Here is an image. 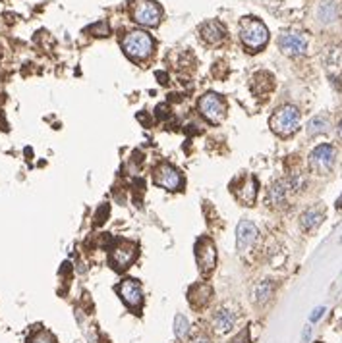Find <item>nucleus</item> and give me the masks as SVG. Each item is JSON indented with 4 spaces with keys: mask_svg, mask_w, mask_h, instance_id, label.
<instances>
[{
    "mask_svg": "<svg viewBox=\"0 0 342 343\" xmlns=\"http://www.w3.org/2000/svg\"><path fill=\"white\" fill-rule=\"evenodd\" d=\"M137 245L130 239H116V243L110 251V266L116 272H124L135 258H137Z\"/></svg>",
    "mask_w": 342,
    "mask_h": 343,
    "instance_id": "nucleus-7",
    "label": "nucleus"
},
{
    "mask_svg": "<svg viewBox=\"0 0 342 343\" xmlns=\"http://www.w3.org/2000/svg\"><path fill=\"white\" fill-rule=\"evenodd\" d=\"M194 253L195 262L199 266V272L203 276H209L211 272L215 270V266H217V249H215V243L209 237H199L195 241Z\"/></svg>",
    "mask_w": 342,
    "mask_h": 343,
    "instance_id": "nucleus-8",
    "label": "nucleus"
},
{
    "mask_svg": "<svg viewBox=\"0 0 342 343\" xmlns=\"http://www.w3.org/2000/svg\"><path fill=\"white\" fill-rule=\"evenodd\" d=\"M273 291H275V284L271 280H263V282H259L257 286L253 287V301L257 305H263V303H267L271 299Z\"/></svg>",
    "mask_w": 342,
    "mask_h": 343,
    "instance_id": "nucleus-20",
    "label": "nucleus"
},
{
    "mask_svg": "<svg viewBox=\"0 0 342 343\" xmlns=\"http://www.w3.org/2000/svg\"><path fill=\"white\" fill-rule=\"evenodd\" d=\"M317 17L323 21V23H333L337 19V6L333 0H323L317 8Z\"/></svg>",
    "mask_w": 342,
    "mask_h": 343,
    "instance_id": "nucleus-21",
    "label": "nucleus"
},
{
    "mask_svg": "<svg viewBox=\"0 0 342 343\" xmlns=\"http://www.w3.org/2000/svg\"><path fill=\"white\" fill-rule=\"evenodd\" d=\"M211 295H213L211 286L205 284V282H201V284H195V286L190 287V291H188V303L194 309H203L209 303V299H211Z\"/></svg>",
    "mask_w": 342,
    "mask_h": 343,
    "instance_id": "nucleus-16",
    "label": "nucleus"
},
{
    "mask_svg": "<svg viewBox=\"0 0 342 343\" xmlns=\"http://www.w3.org/2000/svg\"><path fill=\"white\" fill-rule=\"evenodd\" d=\"M240 39H242L244 46L250 52H257L267 44L269 29L257 17H252V15L242 17V21H240Z\"/></svg>",
    "mask_w": 342,
    "mask_h": 343,
    "instance_id": "nucleus-1",
    "label": "nucleus"
},
{
    "mask_svg": "<svg viewBox=\"0 0 342 343\" xmlns=\"http://www.w3.org/2000/svg\"><path fill=\"white\" fill-rule=\"evenodd\" d=\"M323 218H325V210H323V206L317 204V206L308 208L304 214L300 216V224H302V228L306 229V231H313L315 228L321 226Z\"/></svg>",
    "mask_w": 342,
    "mask_h": 343,
    "instance_id": "nucleus-18",
    "label": "nucleus"
},
{
    "mask_svg": "<svg viewBox=\"0 0 342 343\" xmlns=\"http://www.w3.org/2000/svg\"><path fill=\"white\" fill-rule=\"evenodd\" d=\"M329 129V120L325 116H315L308 124V135H321Z\"/></svg>",
    "mask_w": 342,
    "mask_h": 343,
    "instance_id": "nucleus-22",
    "label": "nucleus"
},
{
    "mask_svg": "<svg viewBox=\"0 0 342 343\" xmlns=\"http://www.w3.org/2000/svg\"><path fill=\"white\" fill-rule=\"evenodd\" d=\"M236 320H238V316H236L234 311H230V309H219L215 313V316H213V326H215L217 332H221V334H228L230 330L236 326Z\"/></svg>",
    "mask_w": 342,
    "mask_h": 343,
    "instance_id": "nucleus-17",
    "label": "nucleus"
},
{
    "mask_svg": "<svg viewBox=\"0 0 342 343\" xmlns=\"http://www.w3.org/2000/svg\"><path fill=\"white\" fill-rule=\"evenodd\" d=\"M300 120H302V116H300V110H298L296 106L284 104V106L277 108V110L273 112L269 124H271V129H273L279 137H290V135H294L298 131V128H300Z\"/></svg>",
    "mask_w": 342,
    "mask_h": 343,
    "instance_id": "nucleus-3",
    "label": "nucleus"
},
{
    "mask_svg": "<svg viewBox=\"0 0 342 343\" xmlns=\"http://www.w3.org/2000/svg\"><path fill=\"white\" fill-rule=\"evenodd\" d=\"M27 343H58V342H56V338H54L52 332H48V330H37L35 334H31Z\"/></svg>",
    "mask_w": 342,
    "mask_h": 343,
    "instance_id": "nucleus-24",
    "label": "nucleus"
},
{
    "mask_svg": "<svg viewBox=\"0 0 342 343\" xmlns=\"http://www.w3.org/2000/svg\"><path fill=\"white\" fill-rule=\"evenodd\" d=\"M153 181H155V185L163 187L166 191H178L180 187H182V183H184L180 170L174 168L172 164H168V162H161V164L155 166V170H153Z\"/></svg>",
    "mask_w": 342,
    "mask_h": 343,
    "instance_id": "nucleus-10",
    "label": "nucleus"
},
{
    "mask_svg": "<svg viewBox=\"0 0 342 343\" xmlns=\"http://www.w3.org/2000/svg\"><path fill=\"white\" fill-rule=\"evenodd\" d=\"M308 338H310V328H306V330H304V338H302V340H304V342H306V340H308Z\"/></svg>",
    "mask_w": 342,
    "mask_h": 343,
    "instance_id": "nucleus-30",
    "label": "nucleus"
},
{
    "mask_svg": "<svg viewBox=\"0 0 342 343\" xmlns=\"http://www.w3.org/2000/svg\"><path fill=\"white\" fill-rule=\"evenodd\" d=\"M122 48H124V52L132 58V60L141 62V60H145V58H149L153 54L155 41H153V37L149 33L135 29V31H130V33L124 35Z\"/></svg>",
    "mask_w": 342,
    "mask_h": 343,
    "instance_id": "nucleus-2",
    "label": "nucleus"
},
{
    "mask_svg": "<svg viewBox=\"0 0 342 343\" xmlns=\"http://www.w3.org/2000/svg\"><path fill=\"white\" fill-rule=\"evenodd\" d=\"M130 15L139 25L155 27V25H159V21L163 17V8L155 0H132Z\"/></svg>",
    "mask_w": 342,
    "mask_h": 343,
    "instance_id": "nucleus-4",
    "label": "nucleus"
},
{
    "mask_svg": "<svg viewBox=\"0 0 342 343\" xmlns=\"http://www.w3.org/2000/svg\"><path fill=\"white\" fill-rule=\"evenodd\" d=\"M273 87H275V77H273V73L257 72L252 77V91H253V95H257V97H263L265 93L273 91Z\"/></svg>",
    "mask_w": 342,
    "mask_h": 343,
    "instance_id": "nucleus-19",
    "label": "nucleus"
},
{
    "mask_svg": "<svg viewBox=\"0 0 342 343\" xmlns=\"http://www.w3.org/2000/svg\"><path fill=\"white\" fill-rule=\"evenodd\" d=\"M304 185V179L300 175H292L286 179H279L277 183H273L267 193V202L271 206H284L288 202V197L292 193L300 191Z\"/></svg>",
    "mask_w": 342,
    "mask_h": 343,
    "instance_id": "nucleus-6",
    "label": "nucleus"
},
{
    "mask_svg": "<svg viewBox=\"0 0 342 343\" xmlns=\"http://www.w3.org/2000/svg\"><path fill=\"white\" fill-rule=\"evenodd\" d=\"M335 158H337V151L333 145H319L310 155V168L319 175H327L335 166Z\"/></svg>",
    "mask_w": 342,
    "mask_h": 343,
    "instance_id": "nucleus-11",
    "label": "nucleus"
},
{
    "mask_svg": "<svg viewBox=\"0 0 342 343\" xmlns=\"http://www.w3.org/2000/svg\"><path fill=\"white\" fill-rule=\"evenodd\" d=\"M279 46H281V50L284 54H288V56H302L308 50V39H306L304 33L286 31L279 39Z\"/></svg>",
    "mask_w": 342,
    "mask_h": 343,
    "instance_id": "nucleus-12",
    "label": "nucleus"
},
{
    "mask_svg": "<svg viewBox=\"0 0 342 343\" xmlns=\"http://www.w3.org/2000/svg\"><path fill=\"white\" fill-rule=\"evenodd\" d=\"M199 35H201V41L207 44H219L226 39V29L221 21L217 19H207L205 23L199 25Z\"/></svg>",
    "mask_w": 342,
    "mask_h": 343,
    "instance_id": "nucleus-15",
    "label": "nucleus"
},
{
    "mask_svg": "<svg viewBox=\"0 0 342 343\" xmlns=\"http://www.w3.org/2000/svg\"><path fill=\"white\" fill-rule=\"evenodd\" d=\"M192 343H211V342H209L207 336H197V338H195V340H194Z\"/></svg>",
    "mask_w": 342,
    "mask_h": 343,
    "instance_id": "nucleus-28",
    "label": "nucleus"
},
{
    "mask_svg": "<svg viewBox=\"0 0 342 343\" xmlns=\"http://www.w3.org/2000/svg\"><path fill=\"white\" fill-rule=\"evenodd\" d=\"M323 313H325V307H317V309L312 313V316H310V320H312V322H317V320L323 316Z\"/></svg>",
    "mask_w": 342,
    "mask_h": 343,
    "instance_id": "nucleus-27",
    "label": "nucleus"
},
{
    "mask_svg": "<svg viewBox=\"0 0 342 343\" xmlns=\"http://www.w3.org/2000/svg\"><path fill=\"white\" fill-rule=\"evenodd\" d=\"M85 31H87L89 35H93V37H108V35H110V25H108L106 19H101V21H97V23H91Z\"/></svg>",
    "mask_w": 342,
    "mask_h": 343,
    "instance_id": "nucleus-23",
    "label": "nucleus"
},
{
    "mask_svg": "<svg viewBox=\"0 0 342 343\" xmlns=\"http://www.w3.org/2000/svg\"><path fill=\"white\" fill-rule=\"evenodd\" d=\"M257 189H259V183H257V179L253 175H242L234 183V197L242 204L253 206V202L257 199Z\"/></svg>",
    "mask_w": 342,
    "mask_h": 343,
    "instance_id": "nucleus-13",
    "label": "nucleus"
},
{
    "mask_svg": "<svg viewBox=\"0 0 342 343\" xmlns=\"http://www.w3.org/2000/svg\"><path fill=\"white\" fill-rule=\"evenodd\" d=\"M116 293H118L120 299L124 301L126 307H130L135 313L141 311V305H143V289H141V284L135 278H124L118 286H116Z\"/></svg>",
    "mask_w": 342,
    "mask_h": 343,
    "instance_id": "nucleus-9",
    "label": "nucleus"
},
{
    "mask_svg": "<svg viewBox=\"0 0 342 343\" xmlns=\"http://www.w3.org/2000/svg\"><path fill=\"white\" fill-rule=\"evenodd\" d=\"M339 137H341V141H342V122L339 124Z\"/></svg>",
    "mask_w": 342,
    "mask_h": 343,
    "instance_id": "nucleus-31",
    "label": "nucleus"
},
{
    "mask_svg": "<svg viewBox=\"0 0 342 343\" xmlns=\"http://www.w3.org/2000/svg\"><path fill=\"white\" fill-rule=\"evenodd\" d=\"M232 343H250V332L248 330H242L238 336L232 340Z\"/></svg>",
    "mask_w": 342,
    "mask_h": 343,
    "instance_id": "nucleus-26",
    "label": "nucleus"
},
{
    "mask_svg": "<svg viewBox=\"0 0 342 343\" xmlns=\"http://www.w3.org/2000/svg\"><path fill=\"white\" fill-rule=\"evenodd\" d=\"M337 208H339V210H342V193H341V197L337 199Z\"/></svg>",
    "mask_w": 342,
    "mask_h": 343,
    "instance_id": "nucleus-29",
    "label": "nucleus"
},
{
    "mask_svg": "<svg viewBox=\"0 0 342 343\" xmlns=\"http://www.w3.org/2000/svg\"><path fill=\"white\" fill-rule=\"evenodd\" d=\"M197 110L201 112V116L207 120L209 124L219 126L226 118V102L217 93H205L197 102Z\"/></svg>",
    "mask_w": 342,
    "mask_h": 343,
    "instance_id": "nucleus-5",
    "label": "nucleus"
},
{
    "mask_svg": "<svg viewBox=\"0 0 342 343\" xmlns=\"http://www.w3.org/2000/svg\"><path fill=\"white\" fill-rule=\"evenodd\" d=\"M174 334H176L178 340H184V338L190 334V322H188L186 316L178 315L174 318Z\"/></svg>",
    "mask_w": 342,
    "mask_h": 343,
    "instance_id": "nucleus-25",
    "label": "nucleus"
},
{
    "mask_svg": "<svg viewBox=\"0 0 342 343\" xmlns=\"http://www.w3.org/2000/svg\"><path fill=\"white\" fill-rule=\"evenodd\" d=\"M257 235H259V231H257L252 220H242L240 222L238 228H236V247H238V251L242 255L252 251L255 241H257Z\"/></svg>",
    "mask_w": 342,
    "mask_h": 343,
    "instance_id": "nucleus-14",
    "label": "nucleus"
}]
</instances>
